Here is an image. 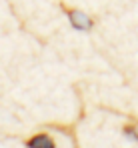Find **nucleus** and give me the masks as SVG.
Returning a JSON list of instances; mask_svg holds the SVG:
<instances>
[{
	"instance_id": "f257e3e1",
	"label": "nucleus",
	"mask_w": 138,
	"mask_h": 148,
	"mask_svg": "<svg viewBox=\"0 0 138 148\" xmlns=\"http://www.w3.org/2000/svg\"><path fill=\"white\" fill-rule=\"evenodd\" d=\"M60 8H62V12L66 14L70 26H72L74 30H78V32H90L92 28H94V20H92L86 12H82V10H78V8H72V6L64 4V2H60Z\"/></svg>"
},
{
	"instance_id": "7ed1b4c3",
	"label": "nucleus",
	"mask_w": 138,
	"mask_h": 148,
	"mask_svg": "<svg viewBox=\"0 0 138 148\" xmlns=\"http://www.w3.org/2000/svg\"><path fill=\"white\" fill-rule=\"evenodd\" d=\"M122 132H124L126 138H130V140L138 142V126H136V124H124V126H122Z\"/></svg>"
},
{
	"instance_id": "f03ea898",
	"label": "nucleus",
	"mask_w": 138,
	"mask_h": 148,
	"mask_svg": "<svg viewBox=\"0 0 138 148\" xmlns=\"http://www.w3.org/2000/svg\"><path fill=\"white\" fill-rule=\"evenodd\" d=\"M26 148H56V142L50 134L38 132V134H34L26 140Z\"/></svg>"
}]
</instances>
